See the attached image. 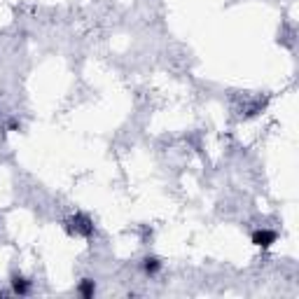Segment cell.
Wrapping results in <instances>:
<instances>
[{
  "mask_svg": "<svg viewBox=\"0 0 299 299\" xmlns=\"http://www.w3.org/2000/svg\"><path fill=\"white\" fill-rule=\"evenodd\" d=\"M70 224H73V227H70V229H73V232H80V234H92V222H89V217H84V215H75L73 220H70Z\"/></svg>",
  "mask_w": 299,
  "mask_h": 299,
  "instance_id": "cell-2",
  "label": "cell"
},
{
  "mask_svg": "<svg viewBox=\"0 0 299 299\" xmlns=\"http://www.w3.org/2000/svg\"><path fill=\"white\" fill-rule=\"evenodd\" d=\"M143 266H145V271H148V274H157L159 266H161V264H159V259H157V257H148Z\"/></svg>",
  "mask_w": 299,
  "mask_h": 299,
  "instance_id": "cell-4",
  "label": "cell"
},
{
  "mask_svg": "<svg viewBox=\"0 0 299 299\" xmlns=\"http://www.w3.org/2000/svg\"><path fill=\"white\" fill-rule=\"evenodd\" d=\"M274 241H276V234L269 232V229H262V232L252 234V243H255V246H259V248H269Z\"/></svg>",
  "mask_w": 299,
  "mask_h": 299,
  "instance_id": "cell-1",
  "label": "cell"
},
{
  "mask_svg": "<svg viewBox=\"0 0 299 299\" xmlns=\"http://www.w3.org/2000/svg\"><path fill=\"white\" fill-rule=\"evenodd\" d=\"M12 288H14V292H17V295H26V292H28V281H24V278L14 276V281H12Z\"/></svg>",
  "mask_w": 299,
  "mask_h": 299,
  "instance_id": "cell-3",
  "label": "cell"
},
{
  "mask_svg": "<svg viewBox=\"0 0 299 299\" xmlns=\"http://www.w3.org/2000/svg\"><path fill=\"white\" fill-rule=\"evenodd\" d=\"M80 295H82V297H92L94 295V281H89V278L82 281V285H80Z\"/></svg>",
  "mask_w": 299,
  "mask_h": 299,
  "instance_id": "cell-5",
  "label": "cell"
}]
</instances>
